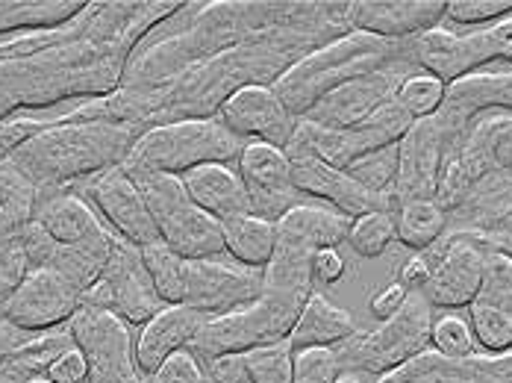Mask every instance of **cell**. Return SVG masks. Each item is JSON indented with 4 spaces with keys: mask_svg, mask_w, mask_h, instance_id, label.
Returning <instances> with one entry per match:
<instances>
[{
    "mask_svg": "<svg viewBox=\"0 0 512 383\" xmlns=\"http://www.w3.org/2000/svg\"><path fill=\"white\" fill-rule=\"evenodd\" d=\"M124 171L136 180L154 216L159 242H165L171 251H177L186 260H209L224 254L221 221L212 219L189 198L180 174L139 171V168H124Z\"/></svg>",
    "mask_w": 512,
    "mask_h": 383,
    "instance_id": "5",
    "label": "cell"
},
{
    "mask_svg": "<svg viewBox=\"0 0 512 383\" xmlns=\"http://www.w3.org/2000/svg\"><path fill=\"white\" fill-rule=\"evenodd\" d=\"M345 171L371 195L392 198V186H395V177H398V145L383 148L377 154H368L354 165H348Z\"/></svg>",
    "mask_w": 512,
    "mask_h": 383,
    "instance_id": "37",
    "label": "cell"
},
{
    "mask_svg": "<svg viewBox=\"0 0 512 383\" xmlns=\"http://www.w3.org/2000/svg\"><path fill=\"white\" fill-rule=\"evenodd\" d=\"M71 336L89 363V383H142L136 339L115 313L83 304L71 319Z\"/></svg>",
    "mask_w": 512,
    "mask_h": 383,
    "instance_id": "10",
    "label": "cell"
},
{
    "mask_svg": "<svg viewBox=\"0 0 512 383\" xmlns=\"http://www.w3.org/2000/svg\"><path fill=\"white\" fill-rule=\"evenodd\" d=\"M145 269L154 280L156 292L165 304H183L186 295V257L171 251L165 242H154L142 248Z\"/></svg>",
    "mask_w": 512,
    "mask_h": 383,
    "instance_id": "33",
    "label": "cell"
},
{
    "mask_svg": "<svg viewBox=\"0 0 512 383\" xmlns=\"http://www.w3.org/2000/svg\"><path fill=\"white\" fill-rule=\"evenodd\" d=\"M277 227L298 236L301 242H307L312 251H321V248H336L339 242H348L351 219L327 204L304 201L277 221Z\"/></svg>",
    "mask_w": 512,
    "mask_h": 383,
    "instance_id": "31",
    "label": "cell"
},
{
    "mask_svg": "<svg viewBox=\"0 0 512 383\" xmlns=\"http://www.w3.org/2000/svg\"><path fill=\"white\" fill-rule=\"evenodd\" d=\"M495 165H501V168H512V121L504 127V133L498 136V142H495Z\"/></svg>",
    "mask_w": 512,
    "mask_h": 383,
    "instance_id": "49",
    "label": "cell"
},
{
    "mask_svg": "<svg viewBox=\"0 0 512 383\" xmlns=\"http://www.w3.org/2000/svg\"><path fill=\"white\" fill-rule=\"evenodd\" d=\"M468 325L474 339L486 348V354H507L512 351V313L486 307V304H471L468 307Z\"/></svg>",
    "mask_w": 512,
    "mask_h": 383,
    "instance_id": "36",
    "label": "cell"
},
{
    "mask_svg": "<svg viewBox=\"0 0 512 383\" xmlns=\"http://www.w3.org/2000/svg\"><path fill=\"white\" fill-rule=\"evenodd\" d=\"M33 221H39L51 233L56 245H83L109 230L98 210L83 195L74 192H59L48 201H39Z\"/></svg>",
    "mask_w": 512,
    "mask_h": 383,
    "instance_id": "26",
    "label": "cell"
},
{
    "mask_svg": "<svg viewBox=\"0 0 512 383\" xmlns=\"http://www.w3.org/2000/svg\"><path fill=\"white\" fill-rule=\"evenodd\" d=\"M27 383H53V381H48V378L42 375V378H30V381H27Z\"/></svg>",
    "mask_w": 512,
    "mask_h": 383,
    "instance_id": "51",
    "label": "cell"
},
{
    "mask_svg": "<svg viewBox=\"0 0 512 383\" xmlns=\"http://www.w3.org/2000/svg\"><path fill=\"white\" fill-rule=\"evenodd\" d=\"M433 328V307L421 292H410L407 304L389 322L371 333H354L342 345H336L339 369H357L371 378H383L410 357L427 351Z\"/></svg>",
    "mask_w": 512,
    "mask_h": 383,
    "instance_id": "6",
    "label": "cell"
},
{
    "mask_svg": "<svg viewBox=\"0 0 512 383\" xmlns=\"http://www.w3.org/2000/svg\"><path fill=\"white\" fill-rule=\"evenodd\" d=\"M189 198L209 213L212 219L227 221L242 213H251L248 189L239 177V171L230 163H206L180 174Z\"/></svg>",
    "mask_w": 512,
    "mask_h": 383,
    "instance_id": "24",
    "label": "cell"
},
{
    "mask_svg": "<svg viewBox=\"0 0 512 383\" xmlns=\"http://www.w3.org/2000/svg\"><path fill=\"white\" fill-rule=\"evenodd\" d=\"M86 9L80 0H0V39L68 27Z\"/></svg>",
    "mask_w": 512,
    "mask_h": 383,
    "instance_id": "28",
    "label": "cell"
},
{
    "mask_svg": "<svg viewBox=\"0 0 512 383\" xmlns=\"http://www.w3.org/2000/svg\"><path fill=\"white\" fill-rule=\"evenodd\" d=\"M83 307V292L51 266L33 269L3 301V316L21 330H48L74 319Z\"/></svg>",
    "mask_w": 512,
    "mask_h": 383,
    "instance_id": "15",
    "label": "cell"
},
{
    "mask_svg": "<svg viewBox=\"0 0 512 383\" xmlns=\"http://www.w3.org/2000/svg\"><path fill=\"white\" fill-rule=\"evenodd\" d=\"M407 45L412 62L421 71L451 86L468 74H477L489 62H512V15L474 33H451L436 27L410 39Z\"/></svg>",
    "mask_w": 512,
    "mask_h": 383,
    "instance_id": "8",
    "label": "cell"
},
{
    "mask_svg": "<svg viewBox=\"0 0 512 383\" xmlns=\"http://www.w3.org/2000/svg\"><path fill=\"white\" fill-rule=\"evenodd\" d=\"M262 292V272L239 266L236 260L209 257L186 260V295L183 304L206 313L209 319L233 313L251 304Z\"/></svg>",
    "mask_w": 512,
    "mask_h": 383,
    "instance_id": "13",
    "label": "cell"
},
{
    "mask_svg": "<svg viewBox=\"0 0 512 383\" xmlns=\"http://www.w3.org/2000/svg\"><path fill=\"white\" fill-rule=\"evenodd\" d=\"M445 83L439 80V77H433V74H427V71H415L410 74L404 83H401V89H398V107L410 115L412 121H418V118H433V115H439L442 110V104H445Z\"/></svg>",
    "mask_w": 512,
    "mask_h": 383,
    "instance_id": "34",
    "label": "cell"
},
{
    "mask_svg": "<svg viewBox=\"0 0 512 383\" xmlns=\"http://www.w3.org/2000/svg\"><path fill=\"white\" fill-rule=\"evenodd\" d=\"M83 304L115 313L127 325H145L162 307H168L159 298L154 280L145 269L142 248L124 242V239L115 242L106 269L98 277V283L83 295Z\"/></svg>",
    "mask_w": 512,
    "mask_h": 383,
    "instance_id": "9",
    "label": "cell"
},
{
    "mask_svg": "<svg viewBox=\"0 0 512 383\" xmlns=\"http://www.w3.org/2000/svg\"><path fill=\"white\" fill-rule=\"evenodd\" d=\"M292 160V180L295 186L312 195L327 201L333 210H339L342 216H365L374 210H389V201L380 195H371L368 189H362L357 180L345 171V168H333V165L312 160V157H289Z\"/></svg>",
    "mask_w": 512,
    "mask_h": 383,
    "instance_id": "22",
    "label": "cell"
},
{
    "mask_svg": "<svg viewBox=\"0 0 512 383\" xmlns=\"http://www.w3.org/2000/svg\"><path fill=\"white\" fill-rule=\"evenodd\" d=\"M333 383H371V375L357 372V369H339V375L333 378Z\"/></svg>",
    "mask_w": 512,
    "mask_h": 383,
    "instance_id": "50",
    "label": "cell"
},
{
    "mask_svg": "<svg viewBox=\"0 0 512 383\" xmlns=\"http://www.w3.org/2000/svg\"><path fill=\"white\" fill-rule=\"evenodd\" d=\"M415 62H395L389 68H380L374 74L357 77L345 86H339L336 92H330L318 107L307 112L304 118L318 124V127H330V130H345V127H357L365 118H371L377 110H383L386 104H392L398 98L401 83L415 74L412 71Z\"/></svg>",
    "mask_w": 512,
    "mask_h": 383,
    "instance_id": "16",
    "label": "cell"
},
{
    "mask_svg": "<svg viewBox=\"0 0 512 383\" xmlns=\"http://www.w3.org/2000/svg\"><path fill=\"white\" fill-rule=\"evenodd\" d=\"M448 157V136L439 118L412 121L404 139L398 142V177L392 186V198L401 204L433 201L439 189V174Z\"/></svg>",
    "mask_w": 512,
    "mask_h": 383,
    "instance_id": "17",
    "label": "cell"
},
{
    "mask_svg": "<svg viewBox=\"0 0 512 383\" xmlns=\"http://www.w3.org/2000/svg\"><path fill=\"white\" fill-rule=\"evenodd\" d=\"M218 118L242 142H265V145H277L283 151L301 121L286 110V104L280 101V95L274 92L271 83L239 86L236 92H230L221 101Z\"/></svg>",
    "mask_w": 512,
    "mask_h": 383,
    "instance_id": "14",
    "label": "cell"
},
{
    "mask_svg": "<svg viewBox=\"0 0 512 383\" xmlns=\"http://www.w3.org/2000/svg\"><path fill=\"white\" fill-rule=\"evenodd\" d=\"M30 272L33 266L21 245V236H0V298L6 301Z\"/></svg>",
    "mask_w": 512,
    "mask_h": 383,
    "instance_id": "40",
    "label": "cell"
},
{
    "mask_svg": "<svg viewBox=\"0 0 512 383\" xmlns=\"http://www.w3.org/2000/svg\"><path fill=\"white\" fill-rule=\"evenodd\" d=\"M39 186L18 168L12 157L0 160V236H21L36 219Z\"/></svg>",
    "mask_w": 512,
    "mask_h": 383,
    "instance_id": "30",
    "label": "cell"
},
{
    "mask_svg": "<svg viewBox=\"0 0 512 383\" xmlns=\"http://www.w3.org/2000/svg\"><path fill=\"white\" fill-rule=\"evenodd\" d=\"M215 383H292L295 381V348L289 339L251 348L239 357H224L209 366Z\"/></svg>",
    "mask_w": 512,
    "mask_h": 383,
    "instance_id": "25",
    "label": "cell"
},
{
    "mask_svg": "<svg viewBox=\"0 0 512 383\" xmlns=\"http://www.w3.org/2000/svg\"><path fill=\"white\" fill-rule=\"evenodd\" d=\"M345 274V260L339 254V248H321L312 254V280L330 286Z\"/></svg>",
    "mask_w": 512,
    "mask_h": 383,
    "instance_id": "47",
    "label": "cell"
},
{
    "mask_svg": "<svg viewBox=\"0 0 512 383\" xmlns=\"http://www.w3.org/2000/svg\"><path fill=\"white\" fill-rule=\"evenodd\" d=\"M209 322V316L186 307V304H168L156 313L151 322H145L136 339V366L145 378H151L156 369L177 351H186L198 330Z\"/></svg>",
    "mask_w": 512,
    "mask_h": 383,
    "instance_id": "23",
    "label": "cell"
},
{
    "mask_svg": "<svg viewBox=\"0 0 512 383\" xmlns=\"http://www.w3.org/2000/svg\"><path fill=\"white\" fill-rule=\"evenodd\" d=\"M339 375V357L333 348L295 351V381L292 383H333Z\"/></svg>",
    "mask_w": 512,
    "mask_h": 383,
    "instance_id": "42",
    "label": "cell"
},
{
    "mask_svg": "<svg viewBox=\"0 0 512 383\" xmlns=\"http://www.w3.org/2000/svg\"><path fill=\"white\" fill-rule=\"evenodd\" d=\"M45 378L53 383H89V363H86L83 351L77 345L59 351L48 363Z\"/></svg>",
    "mask_w": 512,
    "mask_h": 383,
    "instance_id": "44",
    "label": "cell"
},
{
    "mask_svg": "<svg viewBox=\"0 0 512 383\" xmlns=\"http://www.w3.org/2000/svg\"><path fill=\"white\" fill-rule=\"evenodd\" d=\"M21 245H24V251H27V257H30V266H33V269L51 266L53 257H56V251H59V245L53 242L51 233H48L39 221H33V224H27V227H24V233H21Z\"/></svg>",
    "mask_w": 512,
    "mask_h": 383,
    "instance_id": "45",
    "label": "cell"
},
{
    "mask_svg": "<svg viewBox=\"0 0 512 383\" xmlns=\"http://www.w3.org/2000/svg\"><path fill=\"white\" fill-rule=\"evenodd\" d=\"M442 233H445V210L436 201H410V204H401V213L395 219V236L407 248H412V251H427Z\"/></svg>",
    "mask_w": 512,
    "mask_h": 383,
    "instance_id": "32",
    "label": "cell"
},
{
    "mask_svg": "<svg viewBox=\"0 0 512 383\" xmlns=\"http://www.w3.org/2000/svg\"><path fill=\"white\" fill-rule=\"evenodd\" d=\"M354 333H357V325H354V316L348 310L336 307L321 292H312L301 316H298V322H295V328L289 333V342L295 351L336 348L345 339H351Z\"/></svg>",
    "mask_w": 512,
    "mask_h": 383,
    "instance_id": "27",
    "label": "cell"
},
{
    "mask_svg": "<svg viewBox=\"0 0 512 383\" xmlns=\"http://www.w3.org/2000/svg\"><path fill=\"white\" fill-rule=\"evenodd\" d=\"M486 110L512 112V71H477L445 89V104L436 118L448 136V148L462 127Z\"/></svg>",
    "mask_w": 512,
    "mask_h": 383,
    "instance_id": "21",
    "label": "cell"
},
{
    "mask_svg": "<svg viewBox=\"0 0 512 383\" xmlns=\"http://www.w3.org/2000/svg\"><path fill=\"white\" fill-rule=\"evenodd\" d=\"M410 124L412 118L398 107V101L386 104L383 110H377L362 124L345 127V130L318 127L307 118H301L295 127V136L286 145V154L289 157H312V160H321L333 168H348L368 154L398 145L404 139V133L410 130Z\"/></svg>",
    "mask_w": 512,
    "mask_h": 383,
    "instance_id": "7",
    "label": "cell"
},
{
    "mask_svg": "<svg viewBox=\"0 0 512 383\" xmlns=\"http://www.w3.org/2000/svg\"><path fill=\"white\" fill-rule=\"evenodd\" d=\"M148 383H215L212 375L204 369V363L186 348L171 354L154 375L148 378Z\"/></svg>",
    "mask_w": 512,
    "mask_h": 383,
    "instance_id": "43",
    "label": "cell"
},
{
    "mask_svg": "<svg viewBox=\"0 0 512 383\" xmlns=\"http://www.w3.org/2000/svg\"><path fill=\"white\" fill-rule=\"evenodd\" d=\"M86 201L98 210L103 224L124 242L136 248H148L159 242L156 221L136 186V180L124 171V165L106 168L83 183Z\"/></svg>",
    "mask_w": 512,
    "mask_h": 383,
    "instance_id": "11",
    "label": "cell"
},
{
    "mask_svg": "<svg viewBox=\"0 0 512 383\" xmlns=\"http://www.w3.org/2000/svg\"><path fill=\"white\" fill-rule=\"evenodd\" d=\"M407 298H410V289H407L401 280H395V283H389L386 289H380V292L371 298L368 310H371V316H374L377 322H389L392 316L401 313V307L407 304Z\"/></svg>",
    "mask_w": 512,
    "mask_h": 383,
    "instance_id": "46",
    "label": "cell"
},
{
    "mask_svg": "<svg viewBox=\"0 0 512 383\" xmlns=\"http://www.w3.org/2000/svg\"><path fill=\"white\" fill-rule=\"evenodd\" d=\"M445 18L442 0H359L348 3L351 30L377 36L383 42H410L436 30Z\"/></svg>",
    "mask_w": 512,
    "mask_h": 383,
    "instance_id": "19",
    "label": "cell"
},
{
    "mask_svg": "<svg viewBox=\"0 0 512 383\" xmlns=\"http://www.w3.org/2000/svg\"><path fill=\"white\" fill-rule=\"evenodd\" d=\"M407 59L412 62L407 42H383L377 36L348 30L345 36H336L295 59L280 77L271 80V86L286 110L295 118H304L339 86Z\"/></svg>",
    "mask_w": 512,
    "mask_h": 383,
    "instance_id": "3",
    "label": "cell"
},
{
    "mask_svg": "<svg viewBox=\"0 0 512 383\" xmlns=\"http://www.w3.org/2000/svg\"><path fill=\"white\" fill-rule=\"evenodd\" d=\"M224 230V254L239 266L262 272L277 248V221L262 219L256 213H242L221 221Z\"/></svg>",
    "mask_w": 512,
    "mask_h": 383,
    "instance_id": "29",
    "label": "cell"
},
{
    "mask_svg": "<svg viewBox=\"0 0 512 383\" xmlns=\"http://www.w3.org/2000/svg\"><path fill=\"white\" fill-rule=\"evenodd\" d=\"M395 239V216L389 210H374L351 221L348 230V245L354 248V254L374 260L380 257Z\"/></svg>",
    "mask_w": 512,
    "mask_h": 383,
    "instance_id": "35",
    "label": "cell"
},
{
    "mask_svg": "<svg viewBox=\"0 0 512 383\" xmlns=\"http://www.w3.org/2000/svg\"><path fill=\"white\" fill-rule=\"evenodd\" d=\"M98 15L101 6L95 9L89 27L65 42H56L39 54L0 62V121L15 110H42L68 98H95L118 89L130 62V45L145 27L124 33L101 27L92 33Z\"/></svg>",
    "mask_w": 512,
    "mask_h": 383,
    "instance_id": "1",
    "label": "cell"
},
{
    "mask_svg": "<svg viewBox=\"0 0 512 383\" xmlns=\"http://www.w3.org/2000/svg\"><path fill=\"white\" fill-rule=\"evenodd\" d=\"M236 171L248 189L251 213L280 221L289 210L304 204V192L292 180V160L283 148L265 142H245Z\"/></svg>",
    "mask_w": 512,
    "mask_h": 383,
    "instance_id": "12",
    "label": "cell"
},
{
    "mask_svg": "<svg viewBox=\"0 0 512 383\" xmlns=\"http://www.w3.org/2000/svg\"><path fill=\"white\" fill-rule=\"evenodd\" d=\"M474 301L512 313V257L507 251H489L486 254L480 292Z\"/></svg>",
    "mask_w": 512,
    "mask_h": 383,
    "instance_id": "38",
    "label": "cell"
},
{
    "mask_svg": "<svg viewBox=\"0 0 512 383\" xmlns=\"http://www.w3.org/2000/svg\"><path fill=\"white\" fill-rule=\"evenodd\" d=\"M374 383H512V351L445 357L427 348Z\"/></svg>",
    "mask_w": 512,
    "mask_h": 383,
    "instance_id": "18",
    "label": "cell"
},
{
    "mask_svg": "<svg viewBox=\"0 0 512 383\" xmlns=\"http://www.w3.org/2000/svg\"><path fill=\"white\" fill-rule=\"evenodd\" d=\"M430 345H433V351H439L445 357H468V354H474L477 339H474L471 325L465 319L442 316L430 328Z\"/></svg>",
    "mask_w": 512,
    "mask_h": 383,
    "instance_id": "39",
    "label": "cell"
},
{
    "mask_svg": "<svg viewBox=\"0 0 512 383\" xmlns=\"http://www.w3.org/2000/svg\"><path fill=\"white\" fill-rule=\"evenodd\" d=\"M486 254L483 245L471 242V239H454L445 254L433 263V277L424 286V298L430 307H471L477 292H480V280H483V266H486Z\"/></svg>",
    "mask_w": 512,
    "mask_h": 383,
    "instance_id": "20",
    "label": "cell"
},
{
    "mask_svg": "<svg viewBox=\"0 0 512 383\" xmlns=\"http://www.w3.org/2000/svg\"><path fill=\"white\" fill-rule=\"evenodd\" d=\"M139 133L115 118H86L45 124L9 157L42 189L71 180H89L127 160Z\"/></svg>",
    "mask_w": 512,
    "mask_h": 383,
    "instance_id": "2",
    "label": "cell"
},
{
    "mask_svg": "<svg viewBox=\"0 0 512 383\" xmlns=\"http://www.w3.org/2000/svg\"><path fill=\"white\" fill-rule=\"evenodd\" d=\"M512 15V0H451L445 3V18L457 24H495Z\"/></svg>",
    "mask_w": 512,
    "mask_h": 383,
    "instance_id": "41",
    "label": "cell"
},
{
    "mask_svg": "<svg viewBox=\"0 0 512 383\" xmlns=\"http://www.w3.org/2000/svg\"><path fill=\"white\" fill-rule=\"evenodd\" d=\"M245 142L233 136L218 115L206 118H177L154 124L151 130L139 133L133 142L124 168L139 171H165V174H186L206 163H230L239 160Z\"/></svg>",
    "mask_w": 512,
    "mask_h": 383,
    "instance_id": "4",
    "label": "cell"
},
{
    "mask_svg": "<svg viewBox=\"0 0 512 383\" xmlns=\"http://www.w3.org/2000/svg\"><path fill=\"white\" fill-rule=\"evenodd\" d=\"M433 277V260L427 254H418L407 260V266L401 269V283L410 289V292H424V286L430 283Z\"/></svg>",
    "mask_w": 512,
    "mask_h": 383,
    "instance_id": "48",
    "label": "cell"
}]
</instances>
